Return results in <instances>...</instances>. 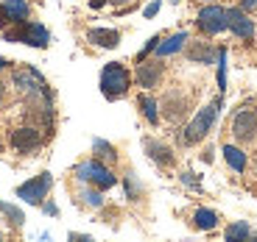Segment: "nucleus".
<instances>
[{"instance_id":"obj_9","label":"nucleus","mask_w":257,"mask_h":242,"mask_svg":"<svg viewBox=\"0 0 257 242\" xmlns=\"http://www.w3.org/2000/svg\"><path fill=\"white\" fill-rule=\"evenodd\" d=\"M226 28L238 39H251L254 36V20L243 8H226Z\"/></svg>"},{"instance_id":"obj_4","label":"nucleus","mask_w":257,"mask_h":242,"mask_svg":"<svg viewBox=\"0 0 257 242\" xmlns=\"http://www.w3.org/2000/svg\"><path fill=\"white\" fill-rule=\"evenodd\" d=\"M3 36H6V42H26V45H31V48H45L48 42H51L48 28L39 26V22H23L20 31H9L6 28Z\"/></svg>"},{"instance_id":"obj_22","label":"nucleus","mask_w":257,"mask_h":242,"mask_svg":"<svg viewBox=\"0 0 257 242\" xmlns=\"http://www.w3.org/2000/svg\"><path fill=\"white\" fill-rule=\"evenodd\" d=\"M0 212H3V214H6V220H9L12 226H17V228H20L23 223H26V214H23V209H17L14 204H6V200H0Z\"/></svg>"},{"instance_id":"obj_37","label":"nucleus","mask_w":257,"mask_h":242,"mask_svg":"<svg viewBox=\"0 0 257 242\" xmlns=\"http://www.w3.org/2000/svg\"><path fill=\"white\" fill-rule=\"evenodd\" d=\"M0 148H3V142H0Z\"/></svg>"},{"instance_id":"obj_19","label":"nucleus","mask_w":257,"mask_h":242,"mask_svg":"<svg viewBox=\"0 0 257 242\" xmlns=\"http://www.w3.org/2000/svg\"><path fill=\"white\" fill-rule=\"evenodd\" d=\"M140 108H143V114H146V120L151 122V126L160 122V100H157L154 95H140Z\"/></svg>"},{"instance_id":"obj_23","label":"nucleus","mask_w":257,"mask_h":242,"mask_svg":"<svg viewBox=\"0 0 257 242\" xmlns=\"http://www.w3.org/2000/svg\"><path fill=\"white\" fill-rule=\"evenodd\" d=\"M78 198H81V204L90 206V209H101V206H103V195H101L98 186H95V190H84Z\"/></svg>"},{"instance_id":"obj_7","label":"nucleus","mask_w":257,"mask_h":242,"mask_svg":"<svg viewBox=\"0 0 257 242\" xmlns=\"http://www.w3.org/2000/svg\"><path fill=\"white\" fill-rule=\"evenodd\" d=\"M196 26L201 28L204 34H210V36H215V34L226 31V8L221 6H204L199 12V20H196Z\"/></svg>"},{"instance_id":"obj_11","label":"nucleus","mask_w":257,"mask_h":242,"mask_svg":"<svg viewBox=\"0 0 257 242\" xmlns=\"http://www.w3.org/2000/svg\"><path fill=\"white\" fill-rule=\"evenodd\" d=\"M28 20V3L26 0H3L0 3V26H23Z\"/></svg>"},{"instance_id":"obj_32","label":"nucleus","mask_w":257,"mask_h":242,"mask_svg":"<svg viewBox=\"0 0 257 242\" xmlns=\"http://www.w3.org/2000/svg\"><path fill=\"white\" fill-rule=\"evenodd\" d=\"M106 3H115V6H120V3H132V0H106Z\"/></svg>"},{"instance_id":"obj_2","label":"nucleus","mask_w":257,"mask_h":242,"mask_svg":"<svg viewBox=\"0 0 257 242\" xmlns=\"http://www.w3.org/2000/svg\"><path fill=\"white\" fill-rule=\"evenodd\" d=\"M128 86H132V76H128V70L120 62H112L101 70V92L106 100L123 98L128 92Z\"/></svg>"},{"instance_id":"obj_8","label":"nucleus","mask_w":257,"mask_h":242,"mask_svg":"<svg viewBox=\"0 0 257 242\" xmlns=\"http://www.w3.org/2000/svg\"><path fill=\"white\" fill-rule=\"evenodd\" d=\"M160 108L165 112V117L171 122H179L182 117L187 114V108H190V95H185V92L179 90H168L165 98H162Z\"/></svg>"},{"instance_id":"obj_17","label":"nucleus","mask_w":257,"mask_h":242,"mask_svg":"<svg viewBox=\"0 0 257 242\" xmlns=\"http://www.w3.org/2000/svg\"><path fill=\"white\" fill-rule=\"evenodd\" d=\"M224 159H226V164H229L235 172H246L249 159H246V153L240 150L238 145H224Z\"/></svg>"},{"instance_id":"obj_3","label":"nucleus","mask_w":257,"mask_h":242,"mask_svg":"<svg viewBox=\"0 0 257 242\" xmlns=\"http://www.w3.org/2000/svg\"><path fill=\"white\" fill-rule=\"evenodd\" d=\"M76 178L78 181H90L92 186H98V190H112V186L117 184V176L109 170V167L103 164L101 159H90V162H81V164L76 167Z\"/></svg>"},{"instance_id":"obj_13","label":"nucleus","mask_w":257,"mask_h":242,"mask_svg":"<svg viewBox=\"0 0 257 242\" xmlns=\"http://www.w3.org/2000/svg\"><path fill=\"white\" fill-rule=\"evenodd\" d=\"M143 148H146V153H148V159L154 162V164H160V167H174L176 164V156H174V150L165 145V142H160V140H151V136H146L143 140Z\"/></svg>"},{"instance_id":"obj_18","label":"nucleus","mask_w":257,"mask_h":242,"mask_svg":"<svg viewBox=\"0 0 257 242\" xmlns=\"http://www.w3.org/2000/svg\"><path fill=\"white\" fill-rule=\"evenodd\" d=\"M193 226L199 231H212L215 226H218V214L212 209H196L193 212Z\"/></svg>"},{"instance_id":"obj_30","label":"nucleus","mask_w":257,"mask_h":242,"mask_svg":"<svg viewBox=\"0 0 257 242\" xmlns=\"http://www.w3.org/2000/svg\"><path fill=\"white\" fill-rule=\"evenodd\" d=\"M42 206H45V214H51V217H56V214H59L56 204H42Z\"/></svg>"},{"instance_id":"obj_24","label":"nucleus","mask_w":257,"mask_h":242,"mask_svg":"<svg viewBox=\"0 0 257 242\" xmlns=\"http://www.w3.org/2000/svg\"><path fill=\"white\" fill-rule=\"evenodd\" d=\"M215 62H218V90L224 92L226 90V48H218Z\"/></svg>"},{"instance_id":"obj_12","label":"nucleus","mask_w":257,"mask_h":242,"mask_svg":"<svg viewBox=\"0 0 257 242\" xmlns=\"http://www.w3.org/2000/svg\"><path fill=\"white\" fill-rule=\"evenodd\" d=\"M162 76H165V64L162 62H146V58L140 62V67H137V72H135L137 84H140L143 90H154L157 84L162 81Z\"/></svg>"},{"instance_id":"obj_25","label":"nucleus","mask_w":257,"mask_h":242,"mask_svg":"<svg viewBox=\"0 0 257 242\" xmlns=\"http://www.w3.org/2000/svg\"><path fill=\"white\" fill-rule=\"evenodd\" d=\"M123 186H126V198H128V200H137V198H140V192H143L140 184H137V178L132 176V172L123 178Z\"/></svg>"},{"instance_id":"obj_36","label":"nucleus","mask_w":257,"mask_h":242,"mask_svg":"<svg viewBox=\"0 0 257 242\" xmlns=\"http://www.w3.org/2000/svg\"><path fill=\"white\" fill-rule=\"evenodd\" d=\"M171 3H179V0H171Z\"/></svg>"},{"instance_id":"obj_20","label":"nucleus","mask_w":257,"mask_h":242,"mask_svg":"<svg viewBox=\"0 0 257 242\" xmlns=\"http://www.w3.org/2000/svg\"><path fill=\"white\" fill-rule=\"evenodd\" d=\"M92 153H95V159H101V162H112V164L117 162V150L106 140H92Z\"/></svg>"},{"instance_id":"obj_14","label":"nucleus","mask_w":257,"mask_h":242,"mask_svg":"<svg viewBox=\"0 0 257 242\" xmlns=\"http://www.w3.org/2000/svg\"><path fill=\"white\" fill-rule=\"evenodd\" d=\"M87 42L95 45V48L112 50V48H117V42H120V31H115V28H90V31H87Z\"/></svg>"},{"instance_id":"obj_28","label":"nucleus","mask_w":257,"mask_h":242,"mask_svg":"<svg viewBox=\"0 0 257 242\" xmlns=\"http://www.w3.org/2000/svg\"><path fill=\"white\" fill-rule=\"evenodd\" d=\"M160 6H162V0H151V3L146 6V12H143V14H146L148 20H151V17H157V12H160Z\"/></svg>"},{"instance_id":"obj_16","label":"nucleus","mask_w":257,"mask_h":242,"mask_svg":"<svg viewBox=\"0 0 257 242\" xmlns=\"http://www.w3.org/2000/svg\"><path fill=\"white\" fill-rule=\"evenodd\" d=\"M190 42V36H187V31H176V34H171V36L162 42L160 39V45H157V56L160 58H165V56H174V53H179L182 48Z\"/></svg>"},{"instance_id":"obj_34","label":"nucleus","mask_w":257,"mask_h":242,"mask_svg":"<svg viewBox=\"0 0 257 242\" xmlns=\"http://www.w3.org/2000/svg\"><path fill=\"white\" fill-rule=\"evenodd\" d=\"M6 64H9V62H6V58H0V70H3V67H6Z\"/></svg>"},{"instance_id":"obj_33","label":"nucleus","mask_w":257,"mask_h":242,"mask_svg":"<svg viewBox=\"0 0 257 242\" xmlns=\"http://www.w3.org/2000/svg\"><path fill=\"white\" fill-rule=\"evenodd\" d=\"M3 95H6V90H3V84H0V100H3Z\"/></svg>"},{"instance_id":"obj_29","label":"nucleus","mask_w":257,"mask_h":242,"mask_svg":"<svg viewBox=\"0 0 257 242\" xmlns=\"http://www.w3.org/2000/svg\"><path fill=\"white\" fill-rule=\"evenodd\" d=\"M240 8L243 12H257V0H240Z\"/></svg>"},{"instance_id":"obj_15","label":"nucleus","mask_w":257,"mask_h":242,"mask_svg":"<svg viewBox=\"0 0 257 242\" xmlns=\"http://www.w3.org/2000/svg\"><path fill=\"white\" fill-rule=\"evenodd\" d=\"M215 56H218V50L210 45V42H190L187 45V58H190L193 64H215Z\"/></svg>"},{"instance_id":"obj_38","label":"nucleus","mask_w":257,"mask_h":242,"mask_svg":"<svg viewBox=\"0 0 257 242\" xmlns=\"http://www.w3.org/2000/svg\"><path fill=\"white\" fill-rule=\"evenodd\" d=\"M254 167H257V162H254Z\"/></svg>"},{"instance_id":"obj_1","label":"nucleus","mask_w":257,"mask_h":242,"mask_svg":"<svg viewBox=\"0 0 257 242\" xmlns=\"http://www.w3.org/2000/svg\"><path fill=\"white\" fill-rule=\"evenodd\" d=\"M218 108H221V100H212V103H207V106H201L199 114L193 117V120L179 131V142H182V145H196V142L204 140V136L210 134L215 117H218Z\"/></svg>"},{"instance_id":"obj_27","label":"nucleus","mask_w":257,"mask_h":242,"mask_svg":"<svg viewBox=\"0 0 257 242\" xmlns=\"http://www.w3.org/2000/svg\"><path fill=\"white\" fill-rule=\"evenodd\" d=\"M160 39H162V36H151V39H148V42H146V48H143V53L137 56V62H143V58H146L151 50H157V45H160Z\"/></svg>"},{"instance_id":"obj_21","label":"nucleus","mask_w":257,"mask_h":242,"mask_svg":"<svg viewBox=\"0 0 257 242\" xmlns=\"http://www.w3.org/2000/svg\"><path fill=\"white\" fill-rule=\"evenodd\" d=\"M224 236L226 240H232V242H238V240H249L251 236V228H249V223H232V226H226V231H224Z\"/></svg>"},{"instance_id":"obj_35","label":"nucleus","mask_w":257,"mask_h":242,"mask_svg":"<svg viewBox=\"0 0 257 242\" xmlns=\"http://www.w3.org/2000/svg\"><path fill=\"white\" fill-rule=\"evenodd\" d=\"M204 3H215V0H204Z\"/></svg>"},{"instance_id":"obj_26","label":"nucleus","mask_w":257,"mask_h":242,"mask_svg":"<svg viewBox=\"0 0 257 242\" xmlns=\"http://www.w3.org/2000/svg\"><path fill=\"white\" fill-rule=\"evenodd\" d=\"M182 184L185 186H193V190H201V181H199V176H196V172H182Z\"/></svg>"},{"instance_id":"obj_10","label":"nucleus","mask_w":257,"mask_h":242,"mask_svg":"<svg viewBox=\"0 0 257 242\" xmlns=\"http://www.w3.org/2000/svg\"><path fill=\"white\" fill-rule=\"evenodd\" d=\"M39 145H42V131L34 126H23L12 134V148L17 153H34Z\"/></svg>"},{"instance_id":"obj_6","label":"nucleus","mask_w":257,"mask_h":242,"mask_svg":"<svg viewBox=\"0 0 257 242\" xmlns=\"http://www.w3.org/2000/svg\"><path fill=\"white\" fill-rule=\"evenodd\" d=\"M232 136L240 145H251L257 140V112H251V108L235 112V117H232Z\"/></svg>"},{"instance_id":"obj_31","label":"nucleus","mask_w":257,"mask_h":242,"mask_svg":"<svg viewBox=\"0 0 257 242\" xmlns=\"http://www.w3.org/2000/svg\"><path fill=\"white\" fill-rule=\"evenodd\" d=\"M103 3H106V0H90V6H92V8H101Z\"/></svg>"},{"instance_id":"obj_5","label":"nucleus","mask_w":257,"mask_h":242,"mask_svg":"<svg viewBox=\"0 0 257 242\" xmlns=\"http://www.w3.org/2000/svg\"><path fill=\"white\" fill-rule=\"evenodd\" d=\"M51 186H53V176L51 172H39L37 178H31V181L17 186V198H23V200L31 204V206H42V200L48 198Z\"/></svg>"}]
</instances>
